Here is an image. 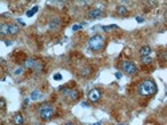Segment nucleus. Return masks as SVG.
Listing matches in <instances>:
<instances>
[{
    "label": "nucleus",
    "mask_w": 167,
    "mask_h": 125,
    "mask_svg": "<svg viewBox=\"0 0 167 125\" xmlns=\"http://www.w3.org/2000/svg\"><path fill=\"white\" fill-rule=\"evenodd\" d=\"M35 125H44V124H35Z\"/></svg>",
    "instance_id": "nucleus-28"
},
{
    "label": "nucleus",
    "mask_w": 167,
    "mask_h": 125,
    "mask_svg": "<svg viewBox=\"0 0 167 125\" xmlns=\"http://www.w3.org/2000/svg\"><path fill=\"white\" fill-rule=\"evenodd\" d=\"M22 72H23V68H19V69H16V72H15V73H16V74H20Z\"/></svg>",
    "instance_id": "nucleus-24"
},
{
    "label": "nucleus",
    "mask_w": 167,
    "mask_h": 125,
    "mask_svg": "<svg viewBox=\"0 0 167 125\" xmlns=\"http://www.w3.org/2000/svg\"><path fill=\"white\" fill-rule=\"evenodd\" d=\"M42 96L43 95H42L40 90H32V92H31V100H39Z\"/></svg>",
    "instance_id": "nucleus-16"
},
{
    "label": "nucleus",
    "mask_w": 167,
    "mask_h": 125,
    "mask_svg": "<svg viewBox=\"0 0 167 125\" xmlns=\"http://www.w3.org/2000/svg\"><path fill=\"white\" fill-rule=\"evenodd\" d=\"M166 23H167V15H166Z\"/></svg>",
    "instance_id": "nucleus-29"
},
{
    "label": "nucleus",
    "mask_w": 167,
    "mask_h": 125,
    "mask_svg": "<svg viewBox=\"0 0 167 125\" xmlns=\"http://www.w3.org/2000/svg\"><path fill=\"white\" fill-rule=\"evenodd\" d=\"M12 122H14V125H24V117H23V114L22 113L14 114V117H12Z\"/></svg>",
    "instance_id": "nucleus-10"
},
{
    "label": "nucleus",
    "mask_w": 167,
    "mask_h": 125,
    "mask_svg": "<svg viewBox=\"0 0 167 125\" xmlns=\"http://www.w3.org/2000/svg\"><path fill=\"white\" fill-rule=\"evenodd\" d=\"M64 125H75V124H74V122H71V121H68V122H66Z\"/></svg>",
    "instance_id": "nucleus-26"
},
{
    "label": "nucleus",
    "mask_w": 167,
    "mask_h": 125,
    "mask_svg": "<svg viewBox=\"0 0 167 125\" xmlns=\"http://www.w3.org/2000/svg\"><path fill=\"white\" fill-rule=\"evenodd\" d=\"M128 7H126V5H118L116 7V13L120 16H127L128 15Z\"/></svg>",
    "instance_id": "nucleus-12"
},
{
    "label": "nucleus",
    "mask_w": 167,
    "mask_h": 125,
    "mask_svg": "<svg viewBox=\"0 0 167 125\" xmlns=\"http://www.w3.org/2000/svg\"><path fill=\"white\" fill-rule=\"evenodd\" d=\"M60 90H63V95H66L70 100H72V101H76L79 97H80V93H79V90H76V89H68V88H60Z\"/></svg>",
    "instance_id": "nucleus-5"
},
{
    "label": "nucleus",
    "mask_w": 167,
    "mask_h": 125,
    "mask_svg": "<svg viewBox=\"0 0 167 125\" xmlns=\"http://www.w3.org/2000/svg\"><path fill=\"white\" fill-rule=\"evenodd\" d=\"M100 97H102V90L100 89H91L88 92V100L91 101V103H98V101L100 100Z\"/></svg>",
    "instance_id": "nucleus-6"
},
{
    "label": "nucleus",
    "mask_w": 167,
    "mask_h": 125,
    "mask_svg": "<svg viewBox=\"0 0 167 125\" xmlns=\"http://www.w3.org/2000/svg\"><path fill=\"white\" fill-rule=\"evenodd\" d=\"M19 27L16 24H8V35H16L19 33Z\"/></svg>",
    "instance_id": "nucleus-14"
},
{
    "label": "nucleus",
    "mask_w": 167,
    "mask_h": 125,
    "mask_svg": "<svg viewBox=\"0 0 167 125\" xmlns=\"http://www.w3.org/2000/svg\"><path fill=\"white\" fill-rule=\"evenodd\" d=\"M54 79H55V80H62V74H60V73L54 74Z\"/></svg>",
    "instance_id": "nucleus-21"
},
{
    "label": "nucleus",
    "mask_w": 167,
    "mask_h": 125,
    "mask_svg": "<svg viewBox=\"0 0 167 125\" xmlns=\"http://www.w3.org/2000/svg\"><path fill=\"white\" fill-rule=\"evenodd\" d=\"M166 114H167V109H166Z\"/></svg>",
    "instance_id": "nucleus-30"
},
{
    "label": "nucleus",
    "mask_w": 167,
    "mask_h": 125,
    "mask_svg": "<svg viewBox=\"0 0 167 125\" xmlns=\"http://www.w3.org/2000/svg\"><path fill=\"white\" fill-rule=\"evenodd\" d=\"M151 47H148V45H144V47H142L140 48V51H139V55H140V57H148V56L151 55Z\"/></svg>",
    "instance_id": "nucleus-11"
},
{
    "label": "nucleus",
    "mask_w": 167,
    "mask_h": 125,
    "mask_svg": "<svg viewBox=\"0 0 167 125\" xmlns=\"http://www.w3.org/2000/svg\"><path fill=\"white\" fill-rule=\"evenodd\" d=\"M38 9H39V7H34V9H31V11H28V12H27V16H28V17L34 16L36 12H38Z\"/></svg>",
    "instance_id": "nucleus-19"
},
{
    "label": "nucleus",
    "mask_w": 167,
    "mask_h": 125,
    "mask_svg": "<svg viewBox=\"0 0 167 125\" xmlns=\"http://www.w3.org/2000/svg\"><path fill=\"white\" fill-rule=\"evenodd\" d=\"M166 95H167V93H166Z\"/></svg>",
    "instance_id": "nucleus-32"
},
{
    "label": "nucleus",
    "mask_w": 167,
    "mask_h": 125,
    "mask_svg": "<svg viewBox=\"0 0 167 125\" xmlns=\"http://www.w3.org/2000/svg\"><path fill=\"white\" fill-rule=\"evenodd\" d=\"M0 105H1V109H6V100H4L3 97H1V100H0Z\"/></svg>",
    "instance_id": "nucleus-20"
},
{
    "label": "nucleus",
    "mask_w": 167,
    "mask_h": 125,
    "mask_svg": "<svg viewBox=\"0 0 167 125\" xmlns=\"http://www.w3.org/2000/svg\"><path fill=\"white\" fill-rule=\"evenodd\" d=\"M115 77H116V79H120V77H122V73H119V72H116V73H115Z\"/></svg>",
    "instance_id": "nucleus-25"
},
{
    "label": "nucleus",
    "mask_w": 167,
    "mask_h": 125,
    "mask_svg": "<svg viewBox=\"0 0 167 125\" xmlns=\"http://www.w3.org/2000/svg\"><path fill=\"white\" fill-rule=\"evenodd\" d=\"M60 19H58V17H52L51 20H50V23H48V28H50V31H58V29L60 28Z\"/></svg>",
    "instance_id": "nucleus-8"
},
{
    "label": "nucleus",
    "mask_w": 167,
    "mask_h": 125,
    "mask_svg": "<svg viewBox=\"0 0 167 125\" xmlns=\"http://www.w3.org/2000/svg\"><path fill=\"white\" fill-rule=\"evenodd\" d=\"M39 117H40L43 121H48L52 117L55 116V109L52 108L50 104H43V105L39 108Z\"/></svg>",
    "instance_id": "nucleus-3"
},
{
    "label": "nucleus",
    "mask_w": 167,
    "mask_h": 125,
    "mask_svg": "<svg viewBox=\"0 0 167 125\" xmlns=\"http://www.w3.org/2000/svg\"><path fill=\"white\" fill-rule=\"evenodd\" d=\"M119 125H123V124H119Z\"/></svg>",
    "instance_id": "nucleus-31"
},
{
    "label": "nucleus",
    "mask_w": 167,
    "mask_h": 125,
    "mask_svg": "<svg viewBox=\"0 0 167 125\" xmlns=\"http://www.w3.org/2000/svg\"><path fill=\"white\" fill-rule=\"evenodd\" d=\"M142 64L143 65H151L152 64V59L148 56V57H142Z\"/></svg>",
    "instance_id": "nucleus-17"
},
{
    "label": "nucleus",
    "mask_w": 167,
    "mask_h": 125,
    "mask_svg": "<svg viewBox=\"0 0 167 125\" xmlns=\"http://www.w3.org/2000/svg\"><path fill=\"white\" fill-rule=\"evenodd\" d=\"M104 47V37L102 35H94L91 39L88 40V48L92 52H99Z\"/></svg>",
    "instance_id": "nucleus-2"
},
{
    "label": "nucleus",
    "mask_w": 167,
    "mask_h": 125,
    "mask_svg": "<svg viewBox=\"0 0 167 125\" xmlns=\"http://www.w3.org/2000/svg\"><path fill=\"white\" fill-rule=\"evenodd\" d=\"M136 21H138V23H143V21H144V19H143L142 16H136Z\"/></svg>",
    "instance_id": "nucleus-22"
},
{
    "label": "nucleus",
    "mask_w": 167,
    "mask_h": 125,
    "mask_svg": "<svg viewBox=\"0 0 167 125\" xmlns=\"http://www.w3.org/2000/svg\"><path fill=\"white\" fill-rule=\"evenodd\" d=\"M79 74H80L82 77H90L92 74V68L90 65L83 66V68L79 69Z\"/></svg>",
    "instance_id": "nucleus-9"
},
{
    "label": "nucleus",
    "mask_w": 167,
    "mask_h": 125,
    "mask_svg": "<svg viewBox=\"0 0 167 125\" xmlns=\"http://www.w3.org/2000/svg\"><path fill=\"white\" fill-rule=\"evenodd\" d=\"M158 90V87H156L155 81L151 79H147V80H143L142 82L139 84L138 87V95L142 96V97H151L154 96Z\"/></svg>",
    "instance_id": "nucleus-1"
},
{
    "label": "nucleus",
    "mask_w": 167,
    "mask_h": 125,
    "mask_svg": "<svg viewBox=\"0 0 167 125\" xmlns=\"http://www.w3.org/2000/svg\"><path fill=\"white\" fill-rule=\"evenodd\" d=\"M120 68H122V71L126 72V73H127V74H130V76H132V74H135V73L138 72L136 65H135V64L132 63V61H130V60H124V61H122Z\"/></svg>",
    "instance_id": "nucleus-4"
},
{
    "label": "nucleus",
    "mask_w": 167,
    "mask_h": 125,
    "mask_svg": "<svg viewBox=\"0 0 167 125\" xmlns=\"http://www.w3.org/2000/svg\"><path fill=\"white\" fill-rule=\"evenodd\" d=\"M103 13V8L102 7H95V8H91L88 11V19L94 20V19H99V16H102Z\"/></svg>",
    "instance_id": "nucleus-7"
},
{
    "label": "nucleus",
    "mask_w": 167,
    "mask_h": 125,
    "mask_svg": "<svg viewBox=\"0 0 167 125\" xmlns=\"http://www.w3.org/2000/svg\"><path fill=\"white\" fill-rule=\"evenodd\" d=\"M36 64H38V60H32V59H28V60L24 61V68H30V69H35Z\"/></svg>",
    "instance_id": "nucleus-13"
},
{
    "label": "nucleus",
    "mask_w": 167,
    "mask_h": 125,
    "mask_svg": "<svg viewBox=\"0 0 167 125\" xmlns=\"http://www.w3.org/2000/svg\"><path fill=\"white\" fill-rule=\"evenodd\" d=\"M80 28H82V25H74V27H72L74 31H78V29H80Z\"/></svg>",
    "instance_id": "nucleus-23"
},
{
    "label": "nucleus",
    "mask_w": 167,
    "mask_h": 125,
    "mask_svg": "<svg viewBox=\"0 0 167 125\" xmlns=\"http://www.w3.org/2000/svg\"><path fill=\"white\" fill-rule=\"evenodd\" d=\"M102 28H103V31L108 32V31H111V29H116L118 28V25H103Z\"/></svg>",
    "instance_id": "nucleus-18"
},
{
    "label": "nucleus",
    "mask_w": 167,
    "mask_h": 125,
    "mask_svg": "<svg viewBox=\"0 0 167 125\" xmlns=\"http://www.w3.org/2000/svg\"><path fill=\"white\" fill-rule=\"evenodd\" d=\"M0 33H1V36H6V35H8V24L3 23L1 25H0Z\"/></svg>",
    "instance_id": "nucleus-15"
},
{
    "label": "nucleus",
    "mask_w": 167,
    "mask_h": 125,
    "mask_svg": "<svg viewBox=\"0 0 167 125\" xmlns=\"http://www.w3.org/2000/svg\"><path fill=\"white\" fill-rule=\"evenodd\" d=\"M92 125H102V122L99 121V122H95V124H92Z\"/></svg>",
    "instance_id": "nucleus-27"
}]
</instances>
